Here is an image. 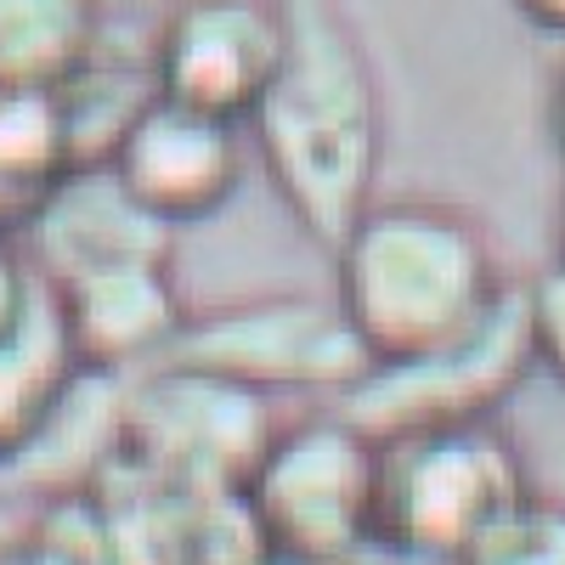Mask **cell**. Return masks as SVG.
I'll list each match as a JSON object with an SVG mask.
<instances>
[{"label": "cell", "mask_w": 565, "mask_h": 565, "mask_svg": "<svg viewBox=\"0 0 565 565\" xmlns=\"http://www.w3.org/2000/svg\"><path fill=\"white\" fill-rule=\"evenodd\" d=\"M0 565H52V559H45V554H34V548H29V554H0Z\"/></svg>", "instance_id": "7402d4cb"}, {"label": "cell", "mask_w": 565, "mask_h": 565, "mask_svg": "<svg viewBox=\"0 0 565 565\" xmlns=\"http://www.w3.org/2000/svg\"><path fill=\"white\" fill-rule=\"evenodd\" d=\"M548 130H554L559 159H565V68L554 74V90H548Z\"/></svg>", "instance_id": "44dd1931"}, {"label": "cell", "mask_w": 565, "mask_h": 565, "mask_svg": "<svg viewBox=\"0 0 565 565\" xmlns=\"http://www.w3.org/2000/svg\"><path fill=\"white\" fill-rule=\"evenodd\" d=\"M85 7L97 18V52L153 63V34L175 0H85Z\"/></svg>", "instance_id": "ac0fdd59"}, {"label": "cell", "mask_w": 565, "mask_h": 565, "mask_svg": "<svg viewBox=\"0 0 565 565\" xmlns=\"http://www.w3.org/2000/svg\"><path fill=\"white\" fill-rule=\"evenodd\" d=\"M18 249L57 289V282L103 266H170L175 232L141 210L108 164H85L45 193V204L18 232Z\"/></svg>", "instance_id": "30bf717a"}, {"label": "cell", "mask_w": 565, "mask_h": 565, "mask_svg": "<svg viewBox=\"0 0 565 565\" xmlns=\"http://www.w3.org/2000/svg\"><path fill=\"white\" fill-rule=\"evenodd\" d=\"M74 356L63 340V317L52 282L40 289L34 311L0 340V463H12L29 436L45 424V413L57 407V396L74 385Z\"/></svg>", "instance_id": "7c38bea8"}, {"label": "cell", "mask_w": 565, "mask_h": 565, "mask_svg": "<svg viewBox=\"0 0 565 565\" xmlns=\"http://www.w3.org/2000/svg\"><path fill=\"white\" fill-rule=\"evenodd\" d=\"M277 430L271 402L199 367L159 362L125 380L119 463H136L175 498L238 492Z\"/></svg>", "instance_id": "5b68a950"}, {"label": "cell", "mask_w": 565, "mask_h": 565, "mask_svg": "<svg viewBox=\"0 0 565 565\" xmlns=\"http://www.w3.org/2000/svg\"><path fill=\"white\" fill-rule=\"evenodd\" d=\"M266 565H317V559H282V554H271Z\"/></svg>", "instance_id": "603a6c76"}, {"label": "cell", "mask_w": 565, "mask_h": 565, "mask_svg": "<svg viewBox=\"0 0 565 565\" xmlns=\"http://www.w3.org/2000/svg\"><path fill=\"white\" fill-rule=\"evenodd\" d=\"M452 565H565V498L526 487L458 548Z\"/></svg>", "instance_id": "2e32d148"}, {"label": "cell", "mask_w": 565, "mask_h": 565, "mask_svg": "<svg viewBox=\"0 0 565 565\" xmlns=\"http://www.w3.org/2000/svg\"><path fill=\"white\" fill-rule=\"evenodd\" d=\"M282 63L277 0H175L153 34V85L164 103L244 125Z\"/></svg>", "instance_id": "ba28073f"}, {"label": "cell", "mask_w": 565, "mask_h": 565, "mask_svg": "<svg viewBox=\"0 0 565 565\" xmlns=\"http://www.w3.org/2000/svg\"><path fill=\"white\" fill-rule=\"evenodd\" d=\"M526 487V458L498 418L385 436L373 469V548L452 565L458 548Z\"/></svg>", "instance_id": "3957f363"}, {"label": "cell", "mask_w": 565, "mask_h": 565, "mask_svg": "<svg viewBox=\"0 0 565 565\" xmlns=\"http://www.w3.org/2000/svg\"><path fill=\"white\" fill-rule=\"evenodd\" d=\"M514 12L543 34H565V0H514Z\"/></svg>", "instance_id": "ffe728a7"}, {"label": "cell", "mask_w": 565, "mask_h": 565, "mask_svg": "<svg viewBox=\"0 0 565 565\" xmlns=\"http://www.w3.org/2000/svg\"><path fill=\"white\" fill-rule=\"evenodd\" d=\"M63 340L79 373L103 380H136L170 356L175 334L186 328V300L170 266H103L57 282Z\"/></svg>", "instance_id": "8fae6325"}, {"label": "cell", "mask_w": 565, "mask_h": 565, "mask_svg": "<svg viewBox=\"0 0 565 565\" xmlns=\"http://www.w3.org/2000/svg\"><path fill=\"white\" fill-rule=\"evenodd\" d=\"M282 63L244 119L277 204L317 249L380 199L385 85L345 0H277Z\"/></svg>", "instance_id": "6da1fadb"}, {"label": "cell", "mask_w": 565, "mask_h": 565, "mask_svg": "<svg viewBox=\"0 0 565 565\" xmlns=\"http://www.w3.org/2000/svg\"><path fill=\"white\" fill-rule=\"evenodd\" d=\"M526 322L537 367L565 385V255H554L537 277H526Z\"/></svg>", "instance_id": "e0dca14e"}, {"label": "cell", "mask_w": 565, "mask_h": 565, "mask_svg": "<svg viewBox=\"0 0 565 565\" xmlns=\"http://www.w3.org/2000/svg\"><path fill=\"white\" fill-rule=\"evenodd\" d=\"M68 170L74 164L57 125V103L40 90L0 85V232L18 238Z\"/></svg>", "instance_id": "9a60e30c"}, {"label": "cell", "mask_w": 565, "mask_h": 565, "mask_svg": "<svg viewBox=\"0 0 565 565\" xmlns=\"http://www.w3.org/2000/svg\"><path fill=\"white\" fill-rule=\"evenodd\" d=\"M108 170L170 232L210 221L244 181V125L153 97L125 130Z\"/></svg>", "instance_id": "9c48e42d"}, {"label": "cell", "mask_w": 565, "mask_h": 565, "mask_svg": "<svg viewBox=\"0 0 565 565\" xmlns=\"http://www.w3.org/2000/svg\"><path fill=\"white\" fill-rule=\"evenodd\" d=\"M40 289H45V277L23 260L18 238H7V232H0V340H7L12 328L34 311Z\"/></svg>", "instance_id": "d6986e66"}, {"label": "cell", "mask_w": 565, "mask_h": 565, "mask_svg": "<svg viewBox=\"0 0 565 565\" xmlns=\"http://www.w3.org/2000/svg\"><path fill=\"white\" fill-rule=\"evenodd\" d=\"M153 97H159L153 63L119 57V52H90V63L63 90H52L57 125H63V141H68V164L74 170L108 164L114 148L125 141V130L141 119V108Z\"/></svg>", "instance_id": "4fadbf2b"}, {"label": "cell", "mask_w": 565, "mask_h": 565, "mask_svg": "<svg viewBox=\"0 0 565 565\" xmlns=\"http://www.w3.org/2000/svg\"><path fill=\"white\" fill-rule=\"evenodd\" d=\"M97 52V18L85 0H0V85L63 90Z\"/></svg>", "instance_id": "5bb4252c"}, {"label": "cell", "mask_w": 565, "mask_h": 565, "mask_svg": "<svg viewBox=\"0 0 565 565\" xmlns=\"http://www.w3.org/2000/svg\"><path fill=\"white\" fill-rule=\"evenodd\" d=\"M373 469L380 441L362 424H351L340 407L306 413L271 430L238 498L271 554L345 565L351 554L373 548Z\"/></svg>", "instance_id": "277c9868"}, {"label": "cell", "mask_w": 565, "mask_h": 565, "mask_svg": "<svg viewBox=\"0 0 565 565\" xmlns=\"http://www.w3.org/2000/svg\"><path fill=\"white\" fill-rule=\"evenodd\" d=\"M334 255V306L367 362H407L469 334L509 271L492 232L447 199H373Z\"/></svg>", "instance_id": "7a4b0ae2"}, {"label": "cell", "mask_w": 565, "mask_h": 565, "mask_svg": "<svg viewBox=\"0 0 565 565\" xmlns=\"http://www.w3.org/2000/svg\"><path fill=\"white\" fill-rule=\"evenodd\" d=\"M175 367H199L232 380L255 396H345L373 367L356 345L334 295H249L210 311H186L170 356Z\"/></svg>", "instance_id": "8992f818"}, {"label": "cell", "mask_w": 565, "mask_h": 565, "mask_svg": "<svg viewBox=\"0 0 565 565\" xmlns=\"http://www.w3.org/2000/svg\"><path fill=\"white\" fill-rule=\"evenodd\" d=\"M532 373L537 356H532V322H526V282L509 277L492 311L469 334L407 362H373L334 407L351 424H362L373 441H385L402 430H430V424L498 418Z\"/></svg>", "instance_id": "52a82bcc"}]
</instances>
